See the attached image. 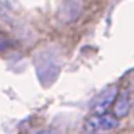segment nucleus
I'll return each instance as SVG.
<instances>
[{
	"instance_id": "obj_2",
	"label": "nucleus",
	"mask_w": 134,
	"mask_h": 134,
	"mask_svg": "<svg viewBox=\"0 0 134 134\" xmlns=\"http://www.w3.org/2000/svg\"><path fill=\"white\" fill-rule=\"evenodd\" d=\"M119 126V120L113 115H106V113H100V115H94L88 117L85 120V131L88 134H96V133H103V131H110Z\"/></svg>"
},
{
	"instance_id": "obj_4",
	"label": "nucleus",
	"mask_w": 134,
	"mask_h": 134,
	"mask_svg": "<svg viewBox=\"0 0 134 134\" xmlns=\"http://www.w3.org/2000/svg\"><path fill=\"white\" fill-rule=\"evenodd\" d=\"M115 109H113V116L116 117H121V116H126L130 109V98L127 94H123L119 99H115Z\"/></svg>"
},
{
	"instance_id": "obj_3",
	"label": "nucleus",
	"mask_w": 134,
	"mask_h": 134,
	"mask_svg": "<svg viewBox=\"0 0 134 134\" xmlns=\"http://www.w3.org/2000/svg\"><path fill=\"white\" fill-rule=\"evenodd\" d=\"M117 94H119V90H117L116 85L108 87L105 90L98 94L94 98L91 103V109L95 115H100V113H106V110L113 105L115 99L117 98Z\"/></svg>"
},
{
	"instance_id": "obj_1",
	"label": "nucleus",
	"mask_w": 134,
	"mask_h": 134,
	"mask_svg": "<svg viewBox=\"0 0 134 134\" xmlns=\"http://www.w3.org/2000/svg\"><path fill=\"white\" fill-rule=\"evenodd\" d=\"M53 56L54 54L43 52V56H41L36 60V73L43 85H50L57 78L59 71H60V64L57 63V57L54 59Z\"/></svg>"
},
{
	"instance_id": "obj_5",
	"label": "nucleus",
	"mask_w": 134,
	"mask_h": 134,
	"mask_svg": "<svg viewBox=\"0 0 134 134\" xmlns=\"http://www.w3.org/2000/svg\"><path fill=\"white\" fill-rule=\"evenodd\" d=\"M36 134H57L54 130H50V129H46V130H42V131L36 133Z\"/></svg>"
}]
</instances>
